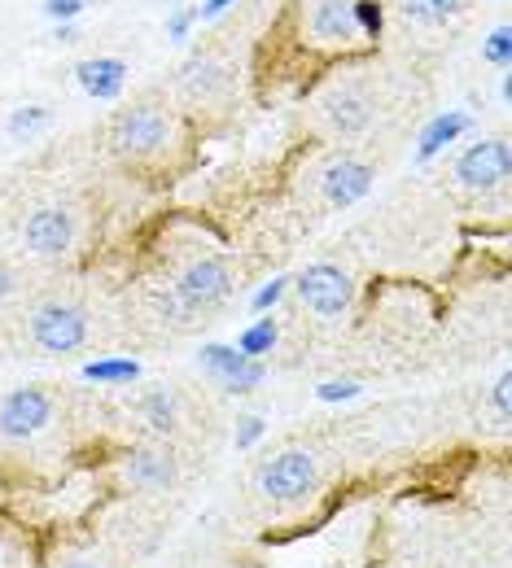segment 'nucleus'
Listing matches in <instances>:
<instances>
[{
    "mask_svg": "<svg viewBox=\"0 0 512 568\" xmlns=\"http://www.w3.org/2000/svg\"><path fill=\"white\" fill-rule=\"evenodd\" d=\"M237 92V67L215 53V49H202L193 53L180 71H175V97L189 105L184 114H198V110H223Z\"/></svg>",
    "mask_w": 512,
    "mask_h": 568,
    "instance_id": "20e7f679",
    "label": "nucleus"
},
{
    "mask_svg": "<svg viewBox=\"0 0 512 568\" xmlns=\"http://www.w3.org/2000/svg\"><path fill=\"white\" fill-rule=\"evenodd\" d=\"M189 141H193L189 114L184 110H171L162 101H132V105L114 110L110 123H106L110 153L128 171H137V175L175 171V162L184 158Z\"/></svg>",
    "mask_w": 512,
    "mask_h": 568,
    "instance_id": "f257e3e1",
    "label": "nucleus"
},
{
    "mask_svg": "<svg viewBox=\"0 0 512 568\" xmlns=\"http://www.w3.org/2000/svg\"><path fill=\"white\" fill-rule=\"evenodd\" d=\"M277 342H281V328H277V320L272 315H259L250 328H241V337H237V351L250 358H263L277 351Z\"/></svg>",
    "mask_w": 512,
    "mask_h": 568,
    "instance_id": "aec40b11",
    "label": "nucleus"
},
{
    "mask_svg": "<svg viewBox=\"0 0 512 568\" xmlns=\"http://www.w3.org/2000/svg\"><path fill=\"white\" fill-rule=\"evenodd\" d=\"M232 284L237 281H232L228 258L223 254H202V258H193V263H184L175 272V281H171L167 297H162V315L175 320V324L211 315V311H220L223 302L232 297Z\"/></svg>",
    "mask_w": 512,
    "mask_h": 568,
    "instance_id": "7ed1b4c3",
    "label": "nucleus"
},
{
    "mask_svg": "<svg viewBox=\"0 0 512 568\" xmlns=\"http://www.w3.org/2000/svg\"><path fill=\"white\" fill-rule=\"evenodd\" d=\"M372 180H377V171L368 166L364 158H355V153H338V158H329V162L320 166L315 189H320V197H324L333 211H347V206L364 202L368 189H372Z\"/></svg>",
    "mask_w": 512,
    "mask_h": 568,
    "instance_id": "9b49d317",
    "label": "nucleus"
},
{
    "mask_svg": "<svg viewBox=\"0 0 512 568\" xmlns=\"http://www.w3.org/2000/svg\"><path fill=\"white\" fill-rule=\"evenodd\" d=\"M22 245L31 258H67L74 245V214L67 206H36L22 223Z\"/></svg>",
    "mask_w": 512,
    "mask_h": 568,
    "instance_id": "ddd939ff",
    "label": "nucleus"
},
{
    "mask_svg": "<svg viewBox=\"0 0 512 568\" xmlns=\"http://www.w3.org/2000/svg\"><path fill=\"white\" fill-rule=\"evenodd\" d=\"M259 437H263V420H259V416H241V420H237V437H232L237 450H250Z\"/></svg>",
    "mask_w": 512,
    "mask_h": 568,
    "instance_id": "cd10ccee",
    "label": "nucleus"
},
{
    "mask_svg": "<svg viewBox=\"0 0 512 568\" xmlns=\"http://www.w3.org/2000/svg\"><path fill=\"white\" fill-rule=\"evenodd\" d=\"M141 416H145V425L153 433H175V398L167 394V389H149L145 398H141Z\"/></svg>",
    "mask_w": 512,
    "mask_h": 568,
    "instance_id": "412c9836",
    "label": "nucleus"
},
{
    "mask_svg": "<svg viewBox=\"0 0 512 568\" xmlns=\"http://www.w3.org/2000/svg\"><path fill=\"white\" fill-rule=\"evenodd\" d=\"M320 119H324V128L333 136L355 141L377 123V101H372V92L364 83L347 79V83H333V88L320 92Z\"/></svg>",
    "mask_w": 512,
    "mask_h": 568,
    "instance_id": "423d86ee",
    "label": "nucleus"
},
{
    "mask_svg": "<svg viewBox=\"0 0 512 568\" xmlns=\"http://www.w3.org/2000/svg\"><path fill=\"white\" fill-rule=\"evenodd\" d=\"M49 420H53V394L40 385H22L0 398V437L4 442H27V437L44 433Z\"/></svg>",
    "mask_w": 512,
    "mask_h": 568,
    "instance_id": "9d476101",
    "label": "nucleus"
},
{
    "mask_svg": "<svg viewBox=\"0 0 512 568\" xmlns=\"http://www.w3.org/2000/svg\"><path fill=\"white\" fill-rule=\"evenodd\" d=\"M62 568H97L92 560H71V565H62Z\"/></svg>",
    "mask_w": 512,
    "mask_h": 568,
    "instance_id": "473e14b6",
    "label": "nucleus"
},
{
    "mask_svg": "<svg viewBox=\"0 0 512 568\" xmlns=\"http://www.w3.org/2000/svg\"><path fill=\"white\" fill-rule=\"evenodd\" d=\"M469 114L464 110H446V114H434L430 123H425V132H421V141H416V162H430V158H439L446 144H455L464 132H469Z\"/></svg>",
    "mask_w": 512,
    "mask_h": 568,
    "instance_id": "dca6fc26",
    "label": "nucleus"
},
{
    "mask_svg": "<svg viewBox=\"0 0 512 568\" xmlns=\"http://www.w3.org/2000/svg\"><path fill=\"white\" fill-rule=\"evenodd\" d=\"M290 288H293V297H298L311 315H320V320H342V315H351V306H355V281H351V272H342L338 263H311V267H302L290 281Z\"/></svg>",
    "mask_w": 512,
    "mask_h": 568,
    "instance_id": "39448f33",
    "label": "nucleus"
},
{
    "mask_svg": "<svg viewBox=\"0 0 512 568\" xmlns=\"http://www.w3.org/2000/svg\"><path fill=\"white\" fill-rule=\"evenodd\" d=\"M88 4H92V0H88Z\"/></svg>",
    "mask_w": 512,
    "mask_h": 568,
    "instance_id": "f704fd0d",
    "label": "nucleus"
},
{
    "mask_svg": "<svg viewBox=\"0 0 512 568\" xmlns=\"http://www.w3.org/2000/svg\"><path fill=\"white\" fill-rule=\"evenodd\" d=\"M58 40H62V44H74V40H79L74 22H58Z\"/></svg>",
    "mask_w": 512,
    "mask_h": 568,
    "instance_id": "2f4dec72",
    "label": "nucleus"
},
{
    "mask_svg": "<svg viewBox=\"0 0 512 568\" xmlns=\"http://www.w3.org/2000/svg\"><path fill=\"white\" fill-rule=\"evenodd\" d=\"M198 367H202L211 381H220L228 394H254V389L263 385V376H268L263 358L241 355L237 346H223V342L202 346V351H198Z\"/></svg>",
    "mask_w": 512,
    "mask_h": 568,
    "instance_id": "f8f14e48",
    "label": "nucleus"
},
{
    "mask_svg": "<svg viewBox=\"0 0 512 568\" xmlns=\"http://www.w3.org/2000/svg\"><path fill=\"white\" fill-rule=\"evenodd\" d=\"M83 9H88V0H44V13L53 22H74Z\"/></svg>",
    "mask_w": 512,
    "mask_h": 568,
    "instance_id": "bb28decb",
    "label": "nucleus"
},
{
    "mask_svg": "<svg viewBox=\"0 0 512 568\" xmlns=\"http://www.w3.org/2000/svg\"><path fill=\"white\" fill-rule=\"evenodd\" d=\"M491 403H495V412L509 420V412H512V372H504V376L495 381V389H491Z\"/></svg>",
    "mask_w": 512,
    "mask_h": 568,
    "instance_id": "c85d7f7f",
    "label": "nucleus"
},
{
    "mask_svg": "<svg viewBox=\"0 0 512 568\" xmlns=\"http://www.w3.org/2000/svg\"><path fill=\"white\" fill-rule=\"evenodd\" d=\"M31 346L40 355H74L88 342V315L71 302H44L31 311Z\"/></svg>",
    "mask_w": 512,
    "mask_h": 568,
    "instance_id": "0eeeda50",
    "label": "nucleus"
},
{
    "mask_svg": "<svg viewBox=\"0 0 512 568\" xmlns=\"http://www.w3.org/2000/svg\"><path fill=\"white\" fill-rule=\"evenodd\" d=\"M198 27V9H184V4H175L171 13H167V40H189V31Z\"/></svg>",
    "mask_w": 512,
    "mask_h": 568,
    "instance_id": "393cba45",
    "label": "nucleus"
},
{
    "mask_svg": "<svg viewBox=\"0 0 512 568\" xmlns=\"http://www.w3.org/2000/svg\"><path fill=\"white\" fill-rule=\"evenodd\" d=\"M351 13H355L360 36H364L368 44H377L381 31H385V4L381 0H351Z\"/></svg>",
    "mask_w": 512,
    "mask_h": 568,
    "instance_id": "4be33fe9",
    "label": "nucleus"
},
{
    "mask_svg": "<svg viewBox=\"0 0 512 568\" xmlns=\"http://www.w3.org/2000/svg\"><path fill=\"white\" fill-rule=\"evenodd\" d=\"M293 58H307V67H333L342 58L364 53L368 40L355 27L351 0H293L285 13V40Z\"/></svg>",
    "mask_w": 512,
    "mask_h": 568,
    "instance_id": "f03ea898",
    "label": "nucleus"
},
{
    "mask_svg": "<svg viewBox=\"0 0 512 568\" xmlns=\"http://www.w3.org/2000/svg\"><path fill=\"white\" fill-rule=\"evenodd\" d=\"M285 293H290V276H272V281L263 284L259 293H254L250 311H254V315H268V311H272V306H277V302H281Z\"/></svg>",
    "mask_w": 512,
    "mask_h": 568,
    "instance_id": "b1692460",
    "label": "nucleus"
},
{
    "mask_svg": "<svg viewBox=\"0 0 512 568\" xmlns=\"http://www.w3.org/2000/svg\"><path fill=\"white\" fill-rule=\"evenodd\" d=\"M464 4L469 0H394L399 18L408 27H446V22H455L464 13Z\"/></svg>",
    "mask_w": 512,
    "mask_h": 568,
    "instance_id": "f3484780",
    "label": "nucleus"
},
{
    "mask_svg": "<svg viewBox=\"0 0 512 568\" xmlns=\"http://www.w3.org/2000/svg\"><path fill=\"white\" fill-rule=\"evenodd\" d=\"M83 381H92V385H132V381H141V363L137 358H92V363H83Z\"/></svg>",
    "mask_w": 512,
    "mask_h": 568,
    "instance_id": "6ab92c4d",
    "label": "nucleus"
},
{
    "mask_svg": "<svg viewBox=\"0 0 512 568\" xmlns=\"http://www.w3.org/2000/svg\"><path fill=\"white\" fill-rule=\"evenodd\" d=\"M232 4H237V0H202V4H198V22H215Z\"/></svg>",
    "mask_w": 512,
    "mask_h": 568,
    "instance_id": "c756f323",
    "label": "nucleus"
},
{
    "mask_svg": "<svg viewBox=\"0 0 512 568\" xmlns=\"http://www.w3.org/2000/svg\"><path fill=\"white\" fill-rule=\"evenodd\" d=\"M128 74H132V67H128L123 58H83V62L74 67L79 88H83L92 101H119L123 88H128Z\"/></svg>",
    "mask_w": 512,
    "mask_h": 568,
    "instance_id": "4468645a",
    "label": "nucleus"
},
{
    "mask_svg": "<svg viewBox=\"0 0 512 568\" xmlns=\"http://www.w3.org/2000/svg\"><path fill=\"white\" fill-rule=\"evenodd\" d=\"M482 62H491V67L509 71V62H512V31H509V22H500V27L486 36V44H482Z\"/></svg>",
    "mask_w": 512,
    "mask_h": 568,
    "instance_id": "5701e85b",
    "label": "nucleus"
},
{
    "mask_svg": "<svg viewBox=\"0 0 512 568\" xmlns=\"http://www.w3.org/2000/svg\"><path fill=\"white\" fill-rule=\"evenodd\" d=\"M49 128H53V110H49V105H18V110L9 114V123H4L9 141H18V144L36 141V136L49 132Z\"/></svg>",
    "mask_w": 512,
    "mask_h": 568,
    "instance_id": "a211bd4d",
    "label": "nucleus"
},
{
    "mask_svg": "<svg viewBox=\"0 0 512 568\" xmlns=\"http://www.w3.org/2000/svg\"><path fill=\"white\" fill-rule=\"evenodd\" d=\"M254 486H259V495L277 498V503L307 498L315 495V486H320V464L307 450H281V455H272V459L259 464Z\"/></svg>",
    "mask_w": 512,
    "mask_h": 568,
    "instance_id": "6e6552de",
    "label": "nucleus"
},
{
    "mask_svg": "<svg viewBox=\"0 0 512 568\" xmlns=\"http://www.w3.org/2000/svg\"><path fill=\"white\" fill-rule=\"evenodd\" d=\"M360 394H364L360 381H324V385L315 389L320 403H351V398H360Z\"/></svg>",
    "mask_w": 512,
    "mask_h": 568,
    "instance_id": "a878e982",
    "label": "nucleus"
},
{
    "mask_svg": "<svg viewBox=\"0 0 512 568\" xmlns=\"http://www.w3.org/2000/svg\"><path fill=\"white\" fill-rule=\"evenodd\" d=\"M13 288H18L13 267H9V263H0V302H4V297H13Z\"/></svg>",
    "mask_w": 512,
    "mask_h": 568,
    "instance_id": "7c9ffc66",
    "label": "nucleus"
},
{
    "mask_svg": "<svg viewBox=\"0 0 512 568\" xmlns=\"http://www.w3.org/2000/svg\"><path fill=\"white\" fill-rule=\"evenodd\" d=\"M0 568H4V565H0Z\"/></svg>",
    "mask_w": 512,
    "mask_h": 568,
    "instance_id": "c9c22d12",
    "label": "nucleus"
},
{
    "mask_svg": "<svg viewBox=\"0 0 512 568\" xmlns=\"http://www.w3.org/2000/svg\"><path fill=\"white\" fill-rule=\"evenodd\" d=\"M128 481L137 490H167L175 486V455L162 446H145L128 455Z\"/></svg>",
    "mask_w": 512,
    "mask_h": 568,
    "instance_id": "2eb2a0df",
    "label": "nucleus"
},
{
    "mask_svg": "<svg viewBox=\"0 0 512 568\" xmlns=\"http://www.w3.org/2000/svg\"><path fill=\"white\" fill-rule=\"evenodd\" d=\"M162 4H171V9H175V4H184V0H162Z\"/></svg>",
    "mask_w": 512,
    "mask_h": 568,
    "instance_id": "72a5a7b5",
    "label": "nucleus"
},
{
    "mask_svg": "<svg viewBox=\"0 0 512 568\" xmlns=\"http://www.w3.org/2000/svg\"><path fill=\"white\" fill-rule=\"evenodd\" d=\"M509 141L486 136V141H473L469 149H460L451 175H455V184L464 193H495L509 180Z\"/></svg>",
    "mask_w": 512,
    "mask_h": 568,
    "instance_id": "1a4fd4ad",
    "label": "nucleus"
}]
</instances>
